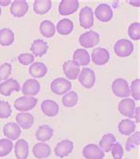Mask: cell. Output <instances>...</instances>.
Listing matches in <instances>:
<instances>
[{
	"label": "cell",
	"instance_id": "6da1fadb",
	"mask_svg": "<svg viewBox=\"0 0 140 159\" xmlns=\"http://www.w3.org/2000/svg\"><path fill=\"white\" fill-rule=\"evenodd\" d=\"M114 53L120 57H130L134 50L133 43L126 39H119L113 47Z\"/></svg>",
	"mask_w": 140,
	"mask_h": 159
},
{
	"label": "cell",
	"instance_id": "7a4b0ae2",
	"mask_svg": "<svg viewBox=\"0 0 140 159\" xmlns=\"http://www.w3.org/2000/svg\"><path fill=\"white\" fill-rule=\"evenodd\" d=\"M37 104V98L34 97L24 96L17 98L14 101V107L16 110L21 111V113H25L27 111L32 110Z\"/></svg>",
	"mask_w": 140,
	"mask_h": 159
},
{
	"label": "cell",
	"instance_id": "3957f363",
	"mask_svg": "<svg viewBox=\"0 0 140 159\" xmlns=\"http://www.w3.org/2000/svg\"><path fill=\"white\" fill-rule=\"evenodd\" d=\"M112 91L118 98H127L130 95L128 81L121 78L113 80L112 84Z\"/></svg>",
	"mask_w": 140,
	"mask_h": 159
},
{
	"label": "cell",
	"instance_id": "277c9868",
	"mask_svg": "<svg viewBox=\"0 0 140 159\" xmlns=\"http://www.w3.org/2000/svg\"><path fill=\"white\" fill-rule=\"evenodd\" d=\"M99 35L93 30L86 31L79 37V43L85 48H91L97 46L99 43Z\"/></svg>",
	"mask_w": 140,
	"mask_h": 159
},
{
	"label": "cell",
	"instance_id": "5b68a950",
	"mask_svg": "<svg viewBox=\"0 0 140 159\" xmlns=\"http://www.w3.org/2000/svg\"><path fill=\"white\" fill-rule=\"evenodd\" d=\"M72 88V83L70 80L65 78H57L52 80L51 84V91L56 95H64L68 92Z\"/></svg>",
	"mask_w": 140,
	"mask_h": 159
},
{
	"label": "cell",
	"instance_id": "8992f818",
	"mask_svg": "<svg viewBox=\"0 0 140 159\" xmlns=\"http://www.w3.org/2000/svg\"><path fill=\"white\" fill-rule=\"evenodd\" d=\"M78 80H79V82L82 84V86H84L86 89H91L95 84L96 76L91 68L84 67L80 72Z\"/></svg>",
	"mask_w": 140,
	"mask_h": 159
},
{
	"label": "cell",
	"instance_id": "52a82bcc",
	"mask_svg": "<svg viewBox=\"0 0 140 159\" xmlns=\"http://www.w3.org/2000/svg\"><path fill=\"white\" fill-rule=\"evenodd\" d=\"M80 25L84 29H91L94 24V15L93 11L90 7H84L80 11L79 15Z\"/></svg>",
	"mask_w": 140,
	"mask_h": 159
},
{
	"label": "cell",
	"instance_id": "ba28073f",
	"mask_svg": "<svg viewBox=\"0 0 140 159\" xmlns=\"http://www.w3.org/2000/svg\"><path fill=\"white\" fill-rule=\"evenodd\" d=\"M78 0H62L59 6V13L60 15L67 16L75 14L79 8Z\"/></svg>",
	"mask_w": 140,
	"mask_h": 159
},
{
	"label": "cell",
	"instance_id": "9c48e42d",
	"mask_svg": "<svg viewBox=\"0 0 140 159\" xmlns=\"http://www.w3.org/2000/svg\"><path fill=\"white\" fill-rule=\"evenodd\" d=\"M110 59V54L104 48H96L91 53V60L97 65H105Z\"/></svg>",
	"mask_w": 140,
	"mask_h": 159
},
{
	"label": "cell",
	"instance_id": "30bf717a",
	"mask_svg": "<svg viewBox=\"0 0 140 159\" xmlns=\"http://www.w3.org/2000/svg\"><path fill=\"white\" fill-rule=\"evenodd\" d=\"M21 89L20 83L13 79H7L6 80L0 83V94L6 97L11 96L13 91H20Z\"/></svg>",
	"mask_w": 140,
	"mask_h": 159
},
{
	"label": "cell",
	"instance_id": "8fae6325",
	"mask_svg": "<svg viewBox=\"0 0 140 159\" xmlns=\"http://www.w3.org/2000/svg\"><path fill=\"white\" fill-rule=\"evenodd\" d=\"M113 15V9L107 4H100L95 9V16L100 22H109L112 20Z\"/></svg>",
	"mask_w": 140,
	"mask_h": 159
},
{
	"label": "cell",
	"instance_id": "7c38bea8",
	"mask_svg": "<svg viewBox=\"0 0 140 159\" xmlns=\"http://www.w3.org/2000/svg\"><path fill=\"white\" fill-rule=\"evenodd\" d=\"M83 156L86 159H104L105 152L95 144L86 145L83 150Z\"/></svg>",
	"mask_w": 140,
	"mask_h": 159
},
{
	"label": "cell",
	"instance_id": "4fadbf2b",
	"mask_svg": "<svg viewBox=\"0 0 140 159\" xmlns=\"http://www.w3.org/2000/svg\"><path fill=\"white\" fill-rule=\"evenodd\" d=\"M28 4L26 0H15L12 2L10 12L14 17L20 18L28 13Z\"/></svg>",
	"mask_w": 140,
	"mask_h": 159
},
{
	"label": "cell",
	"instance_id": "5bb4252c",
	"mask_svg": "<svg viewBox=\"0 0 140 159\" xmlns=\"http://www.w3.org/2000/svg\"><path fill=\"white\" fill-rule=\"evenodd\" d=\"M135 108H136V103L131 98H124L118 105V110L120 114L129 118H133Z\"/></svg>",
	"mask_w": 140,
	"mask_h": 159
},
{
	"label": "cell",
	"instance_id": "9a60e30c",
	"mask_svg": "<svg viewBox=\"0 0 140 159\" xmlns=\"http://www.w3.org/2000/svg\"><path fill=\"white\" fill-rule=\"evenodd\" d=\"M73 149H74V143L69 139H64L57 144L54 152L58 157L63 158L70 155Z\"/></svg>",
	"mask_w": 140,
	"mask_h": 159
},
{
	"label": "cell",
	"instance_id": "2e32d148",
	"mask_svg": "<svg viewBox=\"0 0 140 159\" xmlns=\"http://www.w3.org/2000/svg\"><path fill=\"white\" fill-rule=\"evenodd\" d=\"M22 94L28 97H33L37 95L40 91V83L35 79H29L26 80L21 88Z\"/></svg>",
	"mask_w": 140,
	"mask_h": 159
},
{
	"label": "cell",
	"instance_id": "e0dca14e",
	"mask_svg": "<svg viewBox=\"0 0 140 159\" xmlns=\"http://www.w3.org/2000/svg\"><path fill=\"white\" fill-rule=\"evenodd\" d=\"M63 72L67 78L71 80H76L80 73V66L76 65L74 61L68 60L63 65Z\"/></svg>",
	"mask_w": 140,
	"mask_h": 159
},
{
	"label": "cell",
	"instance_id": "ac0fdd59",
	"mask_svg": "<svg viewBox=\"0 0 140 159\" xmlns=\"http://www.w3.org/2000/svg\"><path fill=\"white\" fill-rule=\"evenodd\" d=\"M3 132L5 136L12 140L18 139L21 134V127L15 123H6L3 127Z\"/></svg>",
	"mask_w": 140,
	"mask_h": 159
},
{
	"label": "cell",
	"instance_id": "d6986e66",
	"mask_svg": "<svg viewBox=\"0 0 140 159\" xmlns=\"http://www.w3.org/2000/svg\"><path fill=\"white\" fill-rule=\"evenodd\" d=\"M41 109L42 112L46 116L49 117H54L58 115L60 111V107L58 103L53 100H43L41 104Z\"/></svg>",
	"mask_w": 140,
	"mask_h": 159
},
{
	"label": "cell",
	"instance_id": "ffe728a7",
	"mask_svg": "<svg viewBox=\"0 0 140 159\" xmlns=\"http://www.w3.org/2000/svg\"><path fill=\"white\" fill-rule=\"evenodd\" d=\"M29 147L25 139H19L14 146V153L17 159H27L28 157Z\"/></svg>",
	"mask_w": 140,
	"mask_h": 159
},
{
	"label": "cell",
	"instance_id": "44dd1931",
	"mask_svg": "<svg viewBox=\"0 0 140 159\" xmlns=\"http://www.w3.org/2000/svg\"><path fill=\"white\" fill-rule=\"evenodd\" d=\"M51 148L48 144L39 142L33 147V155L35 158L43 159L50 157L51 155Z\"/></svg>",
	"mask_w": 140,
	"mask_h": 159
},
{
	"label": "cell",
	"instance_id": "7402d4cb",
	"mask_svg": "<svg viewBox=\"0 0 140 159\" xmlns=\"http://www.w3.org/2000/svg\"><path fill=\"white\" fill-rule=\"evenodd\" d=\"M16 122L23 130H28L34 123V116L28 113H20L16 116Z\"/></svg>",
	"mask_w": 140,
	"mask_h": 159
},
{
	"label": "cell",
	"instance_id": "603a6c76",
	"mask_svg": "<svg viewBox=\"0 0 140 159\" xmlns=\"http://www.w3.org/2000/svg\"><path fill=\"white\" fill-rule=\"evenodd\" d=\"M73 61L79 66H86L90 64L91 57L85 49H76L73 55Z\"/></svg>",
	"mask_w": 140,
	"mask_h": 159
},
{
	"label": "cell",
	"instance_id": "cb8c5ba5",
	"mask_svg": "<svg viewBox=\"0 0 140 159\" xmlns=\"http://www.w3.org/2000/svg\"><path fill=\"white\" fill-rule=\"evenodd\" d=\"M48 44L45 41H43V39H35L33 41V43L31 45L30 50L37 57H41L43 55L46 54V52L48 50Z\"/></svg>",
	"mask_w": 140,
	"mask_h": 159
},
{
	"label": "cell",
	"instance_id": "d4e9b609",
	"mask_svg": "<svg viewBox=\"0 0 140 159\" xmlns=\"http://www.w3.org/2000/svg\"><path fill=\"white\" fill-rule=\"evenodd\" d=\"M28 72L34 78H43L47 73V67L42 62H36L29 66Z\"/></svg>",
	"mask_w": 140,
	"mask_h": 159
},
{
	"label": "cell",
	"instance_id": "484cf974",
	"mask_svg": "<svg viewBox=\"0 0 140 159\" xmlns=\"http://www.w3.org/2000/svg\"><path fill=\"white\" fill-rule=\"evenodd\" d=\"M118 130L121 134L129 136L136 130V123L130 119H123L118 124Z\"/></svg>",
	"mask_w": 140,
	"mask_h": 159
},
{
	"label": "cell",
	"instance_id": "4316f807",
	"mask_svg": "<svg viewBox=\"0 0 140 159\" xmlns=\"http://www.w3.org/2000/svg\"><path fill=\"white\" fill-rule=\"evenodd\" d=\"M53 135V130L50 127L49 125H41L38 130H36L35 138L39 141L45 142L51 139V138Z\"/></svg>",
	"mask_w": 140,
	"mask_h": 159
},
{
	"label": "cell",
	"instance_id": "83f0119b",
	"mask_svg": "<svg viewBox=\"0 0 140 159\" xmlns=\"http://www.w3.org/2000/svg\"><path fill=\"white\" fill-rule=\"evenodd\" d=\"M116 142V138L113 133L105 134L99 141V148L103 152H109L112 148L113 145Z\"/></svg>",
	"mask_w": 140,
	"mask_h": 159
},
{
	"label": "cell",
	"instance_id": "f1b7e54d",
	"mask_svg": "<svg viewBox=\"0 0 140 159\" xmlns=\"http://www.w3.org/2000/svg\"><path fill=\"white\" fill-rule=\"evenodd\" d=\"M74 30V23L69 19H62L57 24V31L60 35H68Z\"/></svg>",
	"mask_w": 140,
	"mask_h": 159
},
{
	"label": "cell",
	"instance_id": "f546056e",
	"mask_svg": "<svg viewBox=\"0 0 140 159\" xmlns=\"http://www.w3.org/2000/svg\"><path fill=\"white\" fill-rule=\"evenodd\" d=\"M14 33L12 30L4 28L0 30V45L7 47L14 43Z\"/></svg>",
	"mask_w": 140,
	"mask_h": 159
},
{
	"label": "cell",
	"instance_id": "4dcf8cb0",
	"mask_svg": "<svg viewBox=\"0 0 140 159\" xmlns=\"http://www.w3.org/2000/svg\"><path fill=\"white\" fill-rule=\"evenodd\" d=\"M51 0H35L34 2V11L38 15H44L48 13L51 8Z\"/></svg>",
	"mask_w": 140,
	"mask_h": 159
},
{
	"label": "cell",
	"instance_id": "1f68e13d",
	"mask_svg": "<svg viewBox=\"0 0 140 159\" xmlns=\"http://www.w3.org/2000/svg\"><path fill=\"white\" fill-rule=\"evenodd\" d=\"M40 32L44 38H51L55 35V26L49 20H44L40 24Z\"/></svg>",
	"mask_w": 140,
	"mask_h": 159
},
{
	"label": "cell",
	"instance_id": "d6a6232c",
	"mask_svg": "<svg viewBox=\"0 0 140 159\" xmlns=\"http://www.w3.org/2000/svg\"><path fill=\"white\" fill-rule=\"evenodd\" d=\"M78 102V95L76 91H70L64 95L62 98V104L66 107H73Z\"/></svg>",
	"mask_w": 140,
	"mask_h": 159
},
{
	"label": "cell",
	"instance_id": "836d02e7",
	"mask_svg": "<svg viewBox=\"0 0 140 159\" xmlns=\"http://www.w3.org/2000/svg\"><path fill=\"white\" fill-rule=\"evenodd\" d=\"M14 148L12 140L9 139H0V157H6L9 155Z\"/></svg>",
	"mask_w": 140,
	"mask_h": 159
},
{
	"label": "cell",
	"instance_id": "e575fe53",
	"mask_svg": "<svg viewBox=\"0 0 140 159\" xmlns=\"http://www.w3.org/2000/svg\"><path fill=\"white\" fill-rule=\"evenodd\" d=\"M140 143V132L136 131L130 138H128L125 144V148L127 151H130L131 149L135 148L136 147H138Z\"/></svg>",
	"mask_w": 140,
	"mask_h": 159
},
{
	"label": "cell",
	"instance_id": "d590c367",
	"mask_svg": "<svg viewBox=\"0 0 140 159\" xmlns=\"http://www.w3.org/2000/svg\"><path fill=\"white\" fill-rule=\"evenodd\" d=\"M129 37L133 40H139L140 39V23L139 22H133L129 26L128 29Z\"/></svg>",
	"mask_w": 140,
	"mask_h": 159
},
{
	"label": "cell",
	"instance_id": "8d00e7d4",
	"mask_svg": "<svg viewBox=\"0 0 140 159\" xmlns=\"http://www.w3.org/2000/svg\"><path fill=\"white\" fill-rule=\"evenodd\" d=\"M12 115L11 105L7 101H0V118L6 119Z\"/></svg>",
	"mask_w": 140,
	"mask_h": 159
},
{
	"label": "cell",
	"instance_id": "74e56055",
	"mask_svg": "<svg viewBox=\"0 0 140 159\" xmlns=\"http://www.w3.org/2000/svg\"><path fill=\"white\" fill-rule=\"evenodd\" d=\"M139 88H140V80L137 79L134 80L133 81L131 82V86L130 88V94L133 97V98L137 101L140 100V92H139Z\"/></svg>",
	"mask_w": 140,
	"mask_h": 159
},
{
	"label": "cell",
	"instance_id": "f35d334b",
	"mask_svg": "<svg viewBox=\"0 0 140 159\" xmlns=\"http://www.w3.org/2000/svg\"><path fill=\"white\" fill-rule=\"evenodd\" d=\"M12 72V65L8 63H6L0 66V82L1 80H7Z\"/></svg>",
	"mask_w": 140,
	"mask_h": 159
},
{
	"label": "cell",
	"instance_id": "ab89813d",
	"mask_svg": "<svg viewBox=\"0 0 140 159\" xmlns=\"http://www.w3.org/2000/svg\"><path fill=\"white\" fill-rule=\"evenodd\" d=\"M112 156L114 159H121L123 157V148L121 147V145L119 142H115L113 145L112 148Z\"/></svg>",
	"mask_w": 140,
	"mask_h": 159
},
{
	"label": "cell",
	"instance_id": "60d3db41",
	"mask_svg": "<svg viewBox=\"0 0 140 159\" xmlns=\"http://www.w3.org/2000/svg\"><path fill=\"white\" fill-rule=\"evenodd\" d=\"M35 60V57L33 55L28 54V53H24V54H21L18 57V61L21 63V65H31Z\"/></svg>",
	"mask_w": 140,
	"mask_h": 159
},
{
	"label": "cell",
	"instance_id": "b9f144b4",
	"mask_svg": "<svg viewBox=\"0 0 140 159\" xmlns=\"http://www.w3.org/2000/svg\"><path fill=\"white\" fill-rule=\"evenodd\" d=\"M139 107H137L135 108V112H134V116L137 120V123H139Z\"/></svg>",
	"mask_w": 140,
	"mask_h": 159
},
{
	"label": "cell",
	"instance_id": "7bdbcfd3",
	"mask_svg": "<svg viewBox=\"0 0 140 159\" xmlns=\"http://www.w3.org/2000/svg\"><path fill=\"white\" fill-rule=\"evenodd\" d=\"M11 0H0V6L2 7H6L8 5L11 4Z\"/></svg>",
	"mask_w": 140,
	"mask_h": 159
},
{
	"label": "cell",
	"instance_id": "ee69618b",
	"mask_svg": "<svg viewBox=\"0 0 140 159\" xmlns=\"http://www.w3.org/2000/svg\"><path fill=\"white\" fill-rule=\"evenodd\" d=\"M1 13H2V10H1V7H0V15H1Z\"/></svg>",
	"mask_w": 140,
	"mask_h": 159
},
{
	"label": "cell",
	"instance_id": "f6af8a7d",
	"mask_svg": "<svg viewBox=\"0 0 140 159\" xmlns=\"http://www.w3.org/2000/svg\"><path fill=\"white\" fill-rule=\"evenodd\" d=\"M127 159H129V158H127Z\"/></svg>",
	"mask_w": 140,
	"mask_h": 159
}]
</instances>
